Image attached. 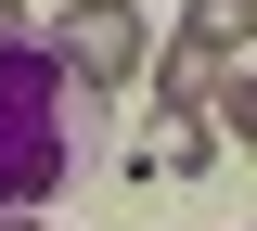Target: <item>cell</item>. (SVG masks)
Here are the masks:
<instances>
[{"label":"cell","mask_w":257,"mask_h":231,"mask_svg":"<svg viewBox=\"0 0 257 231\" xmlns=\"http://www.w3.org/2000/svg\"><path fill=\"white\" fill-rule=\"evenodd\" d=\"M77 77L52 65V39H0V218L52 205V180L77 167Z\"/></svg>","instance_id":"6da1fadb"},{"label":"cell","mask_w":257,"mask_h":231,"mask_svg":"<svg viewBox=\"0 0 257 231\" xmlns=\"http://www.w3.org/2000/svg\"><path fill=\"white\" fill-rule=\"evenodd\" d=\"M257 52V0H180V39H155V103H193Z\"/></svg>","instance_id":"7a4b0ae2"},{"label":"cell","mask_w":257,"mask_h":231,"mask_svg":"<svg viewBox=\"0 0 257 231\" xmlns=\"http://www.w3.org/2000/svg\"><path fill=\"white\" fill-rule=\"evenodd\" d=\"M52 65L77 77V90H128V77L155 65V26H142L128 0H64V26H52Z\"/></svg>","instance_id":"3957f363"},{"label":"cell","mask_w":257,"mask_h":231,"mask_svg":"<svg viewBox=\"0 0 257 231\" xmlns=\"http://www.w3.org/2000/svg\"><path fill=\"white\" fill-rule=\"evenodd\" d=\"M219 154H231V141L206 129V103H155V129H142V154H128V167H142V180H206Z\"/></svg>","instance_id":"277c9868"},{"label":"cell","mask_w":257,"mask_h":231,"mask_svg":"<svg viewBox=\"0 0 257 231\" xmlns=\"http://www.w3.org/2000/svg\"><path fill=\"white\" fill-rule=\"evenodd\" d=\"M206 129H219V141H257V65H231V77H219V103H206Z\"/></svg>","instance_id":"5b68a950"},{"label":"cell","mask_w":257,"mask_h":231,"mask_svg":"<svg viewBox=\"0 0 257 231\" xmlns=\"http://www.w3.org/2000/svg\"><path fill=\"white\" fill-rule=\"evenodd\" d=\"M0 39H26V0H0Z\"/></svg>","instance_id":"8992f818"},{"label":"cell","mask_w":257,"mask_h":231,"mask_svg":"<svg viewBox=\"0 0 257 231\" xmlns=\"http://www.w3.org/2000/svg\"><path fill=\"white\" fill-rule=\"evenodd\" d=\"M0 231H39V218H0Z\"/></svg>","instance_id":"52a82bcc"},{"label":"cell","mask_w":257,"mask_h":231,"mask_svg":"<svg viewBox=\"0 0 257 231\" xmlns=\"http://www.w3.org/2000/svg\"><path fill=\"white\" fill-rule=\"evenodd\" d=\"M52 13H64V0H52Z\"/></svg>","instance_id":"ba28073f"}]
</instances>
